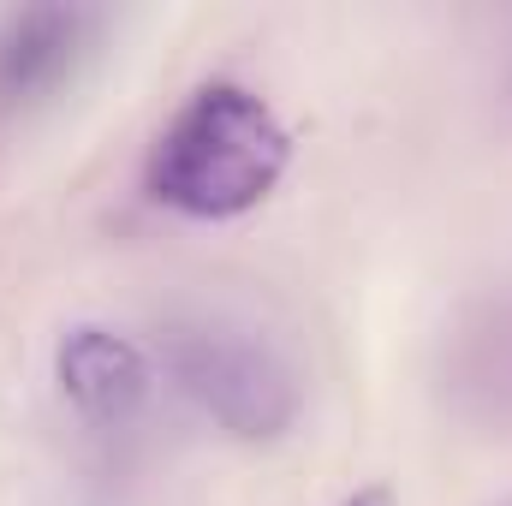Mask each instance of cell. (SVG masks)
<instances>
[{
    "label": "cell",
    "instance_id": "obj_1",
    "mask_svg": "<svg viewBox=\"0 0 512 506\" xmlns=\"http://www.w3.org/2000/svg\"><path fill=\"white\" fill-rule=\"evenodd\" d=\"M292 167V131L251 84H197L155 131L143 185L161 209L191 221H239Z\"/></svg>",
    "mask_w": 512,
    "mask_h": 506
},
{
    "label": "cell",
    "instance_id": "obj_2",
    "mask_svg": "<svg viewBox=\"0 0 512 506\" xmlns=\"http://www.w3.org/2000/svg\"><path fill=\"white\" fill-rule=\"evenodd\" d=\"M161 364L209 423H221L239 441H280L298 423L292 364L262 334L239 328V322L197 316V322L167 328Z\"/></svg>",
    "mask_w": 512,
    "mask_h": 506
},
{
    "label": "cell",
    "instance_id": "obj_3",
    "mask_svg": "<svg viewBox=\"0 0 512 506\" xmlns=\"http://www.w3.org/2000/svg\"><path fill=\"white\" fill-rule=\"evenodd\" d=\"M54 370H60V393L72 399V411L102 423V429L126 423L131 411L149 399V387H155L149 352L137 340H126V334H114V328H72L60 340Z\"/></svg>",
    "mask_w": 512,
    "mask_h": 506
},
{
    "label": "cell",
    "instance_id": "obj_4",
    "mask_svg": "<svg viewBox=\"0 0 512 506\" xmlns=\"http://www.w3.org/2000/svg\"><path fill=\"white\" fill-rule=\"evenodd\" d=\"M96 30V12H78V6H30L18 18H6L0 30V102H30L42 90H54L84 42Z\"/></svg>",
    "mask_w": 512,
    "mask_h": 506
},
{
    "label": "cell",
    "instance_id": "obj_5",
    "mask_svg": "<svg viewBox=\"0 0 512 506\" xmlns=\"http://www.w3.org/2000/svg\"><path fill=\"white\" fill-rule=\"evenodd\" d=\"M346 506H399V501H393V489H387V483H370V489H358Z\"/></svg>",
    "mask_w": 512,
    "mask_h": 506
}]
</instances>
